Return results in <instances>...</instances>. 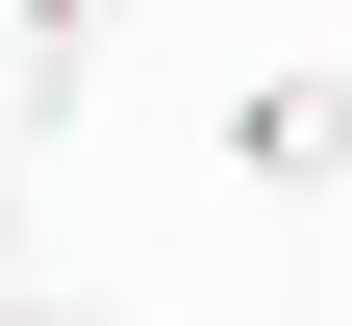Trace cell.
Segmentation results:
<instances>
[{
	"label": "cell",
	"mask_w": 352,
	"mask_h": 326,
	"mask_svg": "<svg viewBox=\"0 0 352 326\" xmlns=\"http://www.w3.org/2000/svg\"><path fill=\"white\" fill-rule=\"evenodd\" d=\"M227 176H252V201H327V176H352V75H252V101H227Z\"/></svg>",
	"instance_id": "obj_1"
},
{
	"label": "cell",
	"mask_w": 352,
	"mask_h": 326,
	"mask_svg": "<svg viewBox=\"0 0 352 326\" xmlns=\"http://www.w3.org/2000/svg\"><path fill=\"white\" fill-rule=\"evenodd\" d=\"M0 51H25V101H76V51H101V0H0Z\"/></svg>",
	"instance_id": "obj_2"
},
{
	"label": "cell",
	"mask_w": 352,
	"mask_h": 326,
	"mask_svg": "<svg viewBox=\"0 0 352 326\" xmlns=\"http://www.w3.org/2000/svg\"><path fill=\"white\" fill-rule=\"evenodd\" d=\"M25 126H51V101H25V51H0V151H25Z\"/></svg>",
	"instance_id": "obj_3"
},
{
	"label": "cell",
	"mask_w": 352,
	"mask_h": 326,
	"mask_svg": "<svg viewBox=\"0 0 352 326\" xmlns=\"http://www.w3.org/2000/svg\"><path fill=\"white\" fill-rule=\"evenodd\" d=\"M0 326H76V301H0Z\"/></svg>",
	"instance_id": "obj_4"
},
{
	"label": "cell",
	"mask_w": 352,
	"mask_h": 326,
	"mask_svg": "<svg viewBox=\"0 0 352 326\" xmlns=\"http://www.w3.org/2000/svg\"><path fill=\"white\" fill-rule=\"evenodd\" d=\"M0 251H25V201H0Z\"/></svg>",
	"instance_id": "obj_5"
}]
</instances>
